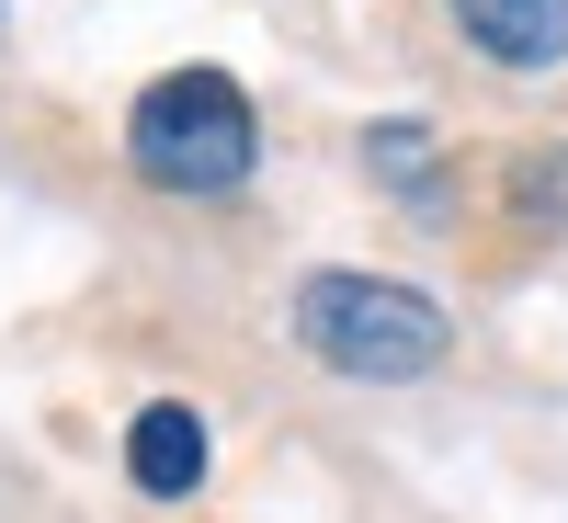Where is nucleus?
<instances>
[{"instance_id":"1","label":"nucleus","mask_w":568,"mask_h":523,"mask_svg":"<svg viewBox=\"0 0 568 523\" xmlns=\"http://www.w3.org/2000/svg\"><path fill=\"white\" fill-rule=\"evenodd\" d=\"M296 342L329 375H364V388H409V375L444 364V308L409 296V284H375V273H307L296 284Z\"/></svg>"},{"instance_id":"2","label":"nucleus","mask_w":568,"mask_h":523,"mask_svg":"<svg viewBox=\"0 0 568 523\" xmlns=\"http://www.w3.org/2000/svg\"><path fill=\"white\" fill-rule=\"evenodd\" d=\"M125 160L149 171L160 194H227V182L262 160V125H251V103H240L227 69H171L149 103H136Z\"/></svg>"},{"instance_id":"3","label":"nucleus","mask_w":568,"mask_h":523,"mask_svg":"<svg viewBox=\"0 0 568 523\" xmlns=\"http://www.w3.org/2000/svg\"><path fill=\"white\" fill-rule=\"evenodd\" d=\"M455 23L500 69H557L568 58V0H455Z\"/></svg>"},{"instance_id":"4","label":"nucleus","mask_w":568,"mask_h":523,"mask_svg":"<svg viewBox=\"0 0 568 523\" xmlns=\"http://www.w3.org/2000/svg\"><path fill=\"white\" fill-rule=\"evenodd\" d=\"M125 466H136V490H149V501H182V490L205 479V421L182 410V399L136 410V433H125Z\"/></svg>"}]
</instances>
